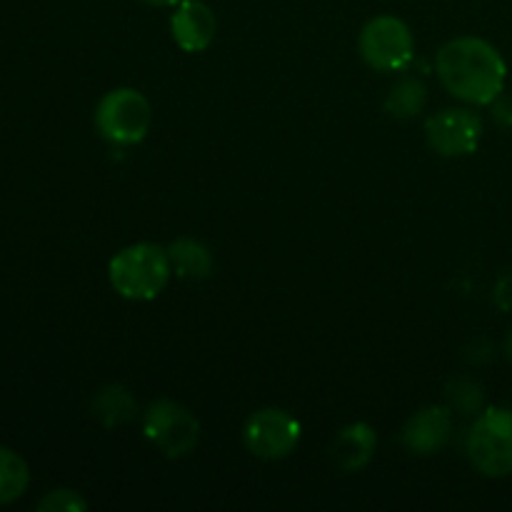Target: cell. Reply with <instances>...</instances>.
Segmentation results:
<instances>
[{
	"label": "cell",
	"mask_w": 512,
	"mask_h": 512,
	"mask_svg": "<svg viewBox=\"0 0 512 512\" xmlns=\"http://www.w3.org/2000/svg\"><path fill=\"white\" fill-rule=\"evenodd\" d=\"M453 435V415L443 405L418 410L403 428V445L413 455L428 458L443 450Z\"/></svg>",
	"instance_id": "30bf717a"
},
{
	"label": "cell",
	"mask_w": 512,
	"mask_h": 512,
	"mask_svg": "<svg viewBox=\"0 0 512 512\" xmlns=\"http://www.w3.org/2000/svg\"><path fill=\"white\" fill-rule=\"evenodd\" d=\"M153 110L148 98L135 88H115L95 108V128L113 145H138L148 135Z\"/></svg>",
	"instance_id": "277c9868"
},
{
	"label": "cell",
	"mask_w": 512,
	"mask_h": 512,
	"mask_svg": "<svg viewBox=\"0 0 512 512\" xmlns=\"http://www.w3.org/2000/svg\"><path fill=\"white\" fill-rule=\"evenodd\" d=\"M143 435L165 458H183L198 445L200 423L185 405L155 400L143 415Z\"/></svg>",
	"instance_id": "8992f818"
},
{
	"label": "cell",
	"mask_w": 512,
	"mask_h": 512,
	"mask_svg": "<svg viewBox=\"0 0 512 512\" xmlns=\"http://www.w3.org/2000/svg\"><path fill=\"white\" fill-rule=\"evenodd\" d=\"M93 413L105 428H115V425H123L128 420H133L135 413H138V405H135V398L123 385H110V388L100 390L95 395Z\"/></svg>",
	"instance_id": "4fadbf2b"
},
{
	"label": "cell",
	"mask_w": 512,
	"mask_h": 512,
	"mask_svg": "<svg viewBox=\"0 0 512 512\" xmlns=\"http://www.w3.org/2000/svg\"><path fill=\"white\" fill-rule=\"evenodd\" d=\"M493 118L500 128L512 130V95H500L493 103Z\"/></svg>",
	"instance_id": "ac0fdd59"
},
{
	"label": "cell",
	"mask_w": 512,
	"mask_h": 512,
	"mask_svg": "<svg viewBox=\"0 0 512 512\" xmlns=\"http://www.w3.org/2000/svg\"><path fill=\"white\" fill-rule=\"evenodd\" d=\"M170 33L185 53H203L218 33V18L203 0H180L170 15Z\"/></svg>",
	"instance_id": "9c48e42d"
},
{
	"label": "cell",
	"mask_w": 512,
	"mask_h": 512,
	"mask_svg": "<svg viewBox=\"0 0 512 512\" xmlns=\"http://www.w3.org/2000/svg\"><path fill=\"white\" fill-rule=\"evenodd\" d=\"M28 485V463L15 450L0 448V505H10L18 498H23Z\"/></svg>",
	"instance_id": "9a60e30c"
},
{
	"label": "cell",
	"mask_w": 512,
	"mask_h": 512,
	"mask_svg": "<svg viewBox=\"0 0 512 512\" xmlns=\"http://www.w3.org/2000/svg\"><path fill=\"white\" fill-rule=\"evenodd\" d=\"M428 103V88L420 78H400L390 88L388 100H385V113L398 120L415 118Z\"/></svg>",
	"instance_id": "5bb4252c"
},
{
	"label": "cell",
	"mask_w": 512,
	"mask_h": 512,
	"mask_svg": "<svg viewBox=\"0 0 512 512\" xmlns=\"http://www.w3.org/2000/svg\"><path fill=\"white\" fill-rule=\"evenodd\" d=\"M378 448V435L368 423H353L335 435L330 445V458L343 473H358L373 460Z\"/></svg>",
	"instance_id": "8fae6325"
},
{
	"label": "cell",
	"mask_w": 512,
	"mask_h": 512,
	"mask_svg": "<svg viewBox=\"0 0 512 512\" xmlns=\"http://www.w3.org/2000/svg\"><path fill=\"white\" fill-rule=\"evenodd\" d=\"M428 145L443 158H463L478 150L483 140V120L470 108H445L425 123Z\"/></svg>",
	"instance_id": "ba28073f"
},
{
	"label": "cell",
	"mask_w": 512,
	"mask_h": 512,
	"mask_svg": "<svg viewBox=\"0 0 512 512\" xmlns=\"http://www.w3.org/2000/svg\"><path fill=\"white\" fill-rule=\"evenodd\" d=\"M243 443L255 458L283 460L298 448L300 423L280 408L255 410L243 425Z\"/></svg>",
	"instance_id": "52a82bcc"
},
{
	"label": "cell",
	"mask_w": 512,
	"mask_h": 512,
	"mask_svg": "<svg viewBox=\"0 0 512 512\" xmlns=\"http://www.w3.org/2000/svg\"><path fill=\"white\" fill-rule=\"evenodd\" d=\"M168 255L170 263H173V270L180 278L200 280L208 278L210 270H213V255L195 238H178L168 248Z\"/></svg>",
	"instance_id": "7c38bea8"
},
{
	"label": "cell",
	"mask_w": 512,
	"mask_h": 512,
	"mask_svg": "<svg viewBox=\"0 0 512 512\" xmlns=\"http://www.w3.org/2000/svg\"><path fill=\"white\" fill-rule=\"evenodd\" d=\"M450 408L458 410L460 415H478L483 410V390L478 383L468 378L453 380L448 388Z\"/></svg>",
	"instance_id": "2e32d148"
},
{
	"label": "cell",
	"mask_w": 512,
	"mask_h": 512,
	"mask_svg": "<svg viewBox=\"0 0 512 512\" xmlns=\"http://www.w3.org/2000/svg\"><path fill=\"white\" fill-rule=\"evenodd\" d=\"M468 458L485 478L512 475V410L488 408L468 433Z\"/></svg>",
	"instance_id": "3957f363"
},
{
	"label": "cell",
	"mask_w": 512,
	"mask_h": 512,
	"mask_svg": "<svg viewBox=\"0 0 512 512\" xmlns=\"http://www.w3.org/2000/svg\"><path fill=\"white\" fill-rule=\"evenodd\" d=\"M143 3L155 5V8H170V5H178L180 0H143Z\"/></svg>",
	"instance_id": "d6986e66"
},
{
	"label": "cell",
	"mask_w": 512,
	"mask_h": 512,
	"mask_svg": "<svg viewBox=\"0 0 512 512\" xmlns=\"http://www.w3.org/2000/svg\"><path fill=\"white\" fill-rule=\"evenodd\" d=\"M85 508H88V503H85L75 490H63V488L53 490V493H48L38 503L40 512H80Z\"/></svg>",
	"instance_id": "e0dca14e"
},
{
	"label": "cell",
	"mask_w": 512,
	"mask_h": 512,
	"mask_svg": "<svg viewBox=\"0 0 512 512\" xmlns=\"http://www.w3.org/2000/svg\"><path fill=\"white\" fill-rule=\"evenodd\" d=\"M360 58L380 73L405 70L415 58V38L395 15H375L363 25L358 38Z\"/></svg>",
	"instance_id": "5b68a950"
},
{
	"label": "cell",
	"mask_w": 512,
	"mask_h": 512,
	"mask_svg": "<svg viewBox=\"0 0 512 512\" xmlns=\"http://www.w3.org/2000/svg\"><path fill=\"white\" fill-rule=\"evenodd\" d=\"M438 78L453 98L468 105H493L503 95L508 65L493 43L463 35L440 48Z\"/></svg>",
	"instance_id": "6da1fadb"
},
{
	"label": "cell",
	"mask_w": 512,
	"mask_h": 512,
	"mask_svg": "<svg viewBox=\"0 0 512 512\" xmlns=\"http://www.w3.org/2000/svg\"><path fill=\"white\" fill-rule=\"evenodd\" d=\"M173 263L163 245L135 243L118 250L108 265V278L115 293L125 300L145 303L158 298L168 285Z\"/></svg>",
	"instance_id": "7a4b0ae2"
},
{
	"label": "cell",
	"mask_w": 512,
	"mask_h": 512,
	"mask_svg": "<svg viewBox=\"0 0 512 512\" xmlns=\"http://www.w3.org/2000/svg\"><path fill=\"white\" fill-rule=\"evenodd\" d=\"M505 358L512 363V330L508 333V338H505Z\"/></svg>",
	"instance_id": "ffe728a7"
}]
</instances>
